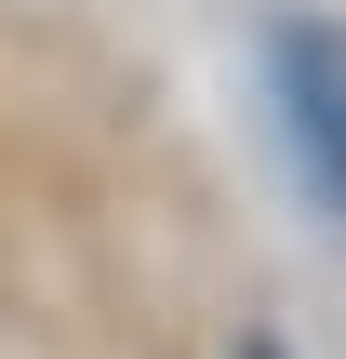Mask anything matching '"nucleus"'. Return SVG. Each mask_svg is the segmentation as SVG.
<instances>
[{
    "label": "nucleus",
    "instance_id": "obj_1",
    "mask_svg": "<svg viewBox=\"0 0 346 359\" xmlns=\"http://www.w3.org/2000/svg\"><path fill=\"white\" fill-rule=\"evenodd\" d=\"M267 80H280V120H293L307 173L346 200V27H280L267 40Z\"/></svg>",
    "mask_w": 346,
    "mask_h": 359
}]
</instances>
